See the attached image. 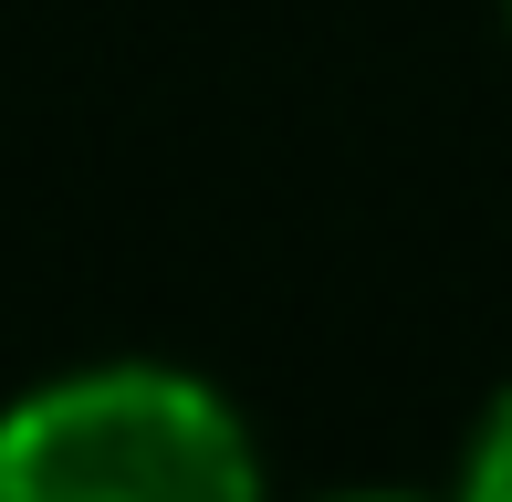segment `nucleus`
Masks as SVG:
<instances>
[{
    "label": "nucleus",
    "mask_w": 512,
    "mask_h": 502,
    "mask_svg": "<svg viewBox=\"0 0 512 502\" xmlns=\"http://www.w3.org/2000/svg\"><path fill=\"white\" fill-rule=\"evenodd\" d=\"M0 502H272L262 440L209 377L105 356L0 408Z\"/></svg>",
    "instance_id": "1"
},
{
    "label": "nucleus",
    "mask_w": 512,
    "mask_h": 502,
    "mask_svg": "<svg viewBox=\"0 0 512 502\" xmlns=\"http://www.w3.org/2000/svg\"><path fill=\"white\" fill-rule=\"evenodd\" d=\"M450 502H512V377L492 387V408L471 419V440H460V482Z\"/></svg>",
    "instance_id": "2"
},
{
    "label": "nucleus",
    "mask_w": 512,
    "mask_h": 502,
    "mask_svg": "<svg viewBox=\"0 0 512 502\" xmlns=\"http://www.w3.org/2000/svg\"><path fill=\"white\" fill-rule=\"evenodd\" d=\"M324 502H450V492H324Z\"/></svg>",
    "instance_id": "3"
}]
</instances>
